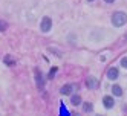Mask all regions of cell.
<instances>
[{
    "mask_svg": "<svg viewBox=\"0 0 127 116\" xmlns=\"http://www.w3.org/2000/svg\"><path fill=\"white\" fill-rule=\"evenodd\" d=\"M127 23V14L123 12V11H116L113 15H112V24L115 28H121Z\"/></svg>",
    "mask_w": 127,
    "mask_h": 116,
    "instance_id": "1",
    "label": "cell"
},
{
    "mask_svg": "<svg viewBox=\"0 0 127 116\" xmlns=\"http://www.w3.org/2000/svg\"><path fill=\"white\" fill-rule=\"evenodd\" d=\"M52 28V20H51V17H43V20L40 23V29L41 32H49Z\"/></svg>",
    "mask_w": 127,
    "mask_h": 116,
    "instance_id": "2",
    "label": "cell"
},
{
    "mask_svg": "<svg viewBox=\"0 0 127 116\" xmlns=\"http://www.w3.org/2000/svg\"><path fill=\"white\" fill-rule=\"evenodd\" d=\"M86 87L90 89V90H94V89L98 87V79L95 76H87L86 78Z\"/></svg>",
    "mask_w": 127,
    "mask_h": 116,
    "instance_id": "3",
    "label": "cell"
},
{
    "mask_svg": "<svg viewBox=\"0 0 127 116\" xmlns=\"http://www.w3.org/2000/svg\"><path fill=\"white\" fill-rule=\"evenodd\" d=\"M103 105H104V109H107V110H110L112 107L115 105V101H113V98L112 96H104L103 98Z\"/></svg>",
    "mask_w": 127,
    "mask_h": 116,
    "instance_id": "4",
    "label": "cell"
},
{
    "mask_svg": "<svg viewBox=\"0 0 127 116\" xmlns=\"http://www.w3.org/2000/svg\"><path fill=\"white\" fill-rule=\"evenodd\" d=\"M35 81H37L38 89L44 87V79H43V75H41V70H38V69H35Z\"/></svg>",
    "mask_w": 127,
    "mask_h": 116,
    "instance_id": "5",
    "label": "cell"
},
{
    "mask_svg": "<svg viewBox=\"0 0 127 116\" xmlns=\"http://www.w3.org/2000/svg\"><path fill=\"white\" fill-rule=\"evenodd\" d=\"M118 75H120V70H118L116 67H110V69H107V78H109V79L115 81V79L118 78Z\"/></svg>",
    "mask_w": 127,
    "mask_h": 116,
    "instance_id": "6",
    "label": "cell"
},
{
    "mask_svg": "<svg viewBox=\"0 0 127 116\" xmlns=\"http://www.w3.org/2000/svg\"><path fill=\"white\" fill-rule=\"evenodd\" d=\"M112 95L113 96H123V87L120 84H113L112 86Z\"/></svg>",
    "mask_w": 127,
    "mask_h": 116,
    "instance_id": "7",
    "label": "cell"
},
{
    "mask_svg": "<svg viewBox=\"0 0 127 116\" xmlns=\"http://www.w3.org/2000/svg\"><path fill=\"white\" fill-rule=\"evenodd\" d=\"M72 84H64L61 89H60V93L61 95H72Z\"/></svg>",
    "mask_w": 127,
    "mask_h": 116,
    "instance_id": "8",
    "label": "cell"
},
{
    "mask_svg": "<svg viewBox=\"0 0 127 116\" xmlns=\"http://www.w3.org/2000/svg\"><path fill=\"white\" fill-rule=\"evenodd\" d=\"M70 104L72 105H80L81 104V96L80 95H72L70 96Z\"/></svg>",
    "mask_w": 127,
    "mask_h": 116,
    "instance_id": "9",
    "label": "cell"
},
{
    "mask_svg": "<svg viewBox=\"0 0 127 116\" xmlns=\"http://www.w3.org/2000/svg\"><path fill=\"white\" fill-rule=\"evenodd\" d=\"M92 110H94V105L90 104V102H84V104H83V112H84V113H90Z\"/></svg>",
    "mask_w": 127,
    "mask_h": 116,
    "instance_id": "10",
    "label": "cell"
},
{
    "mask_svg": "<svg viewBox=\"0 0 127 116\" xmlns=\"http://www.w3.org/2000/svg\"><path fill=\"white\" fill-rule=\"evenodd\" d=\"M3 61H5V64H6V66H14V63H15L11 55H6V57L3 58Z\"/></svg>",
    "mask_w": 127,
    "mask_h": 116,
    "instance_id": "11",
    "label": "cell"
},
{
    "mask_svg": "<svg viewBox=\"0 0 127 116\" xmlns=\"http://www.w3.org/2000/svg\"><path fill=\"white\" fill-rule=\"evenodd\" d=\"M8 29V23L3 22V20H0V32H5Z\"/></svg>",
    "mask_w": 127,
    "mask_h": 116,
    "instance_id": "12",
    "label": "cell"
},
{
    "mask_svg": "<svg viewBox=\"0 0 127 116\" xmlns=\"http://www.w3.org/2000/svg\"><path fill=\"white\" fill-rule=\"evenodd\" d=\"M57 70H58V67H52V69H51V72H49V75H48V78H49V79H52L54 76H55Z\"/></svg>",
    "mask_w": 127,
    "mask_h": 116,
    "instance_id": "13",
    "label": "cell"
},
{
    "mask_svg": "<svg viewBox=\"0 0 127 116\" xmlns=\"http://www.w3.org/2000/svg\"><path fill=\"white\" fill-rule=\"evenodd\" d=\"M121 66H123L124 69H127V57H123V58H121Z\"/></svg>",
    "mask_w": 127,
    "mask_h": 116,
    "instance_id": "14",
    "label": "cell"
},
{
    "mask_svg": "<svg viewBox=\"0 0 127 116\" xmlns=\"http://www.w3.org/2000/svg\"><path fill=\"white\" fill-rule=\"evenodd\" d=\"M104 2H106V3H113L115 0H104Z\"/></svg>",
    "mask_w": 127,
    "mask_h": 116,
    "instance_id": "15",
    "label": "cell"
},
{
    "mask_svg": "<svg viewBox=\"0 0 127 116\" xmlns=\"http://www.w3.org/2000/svg\"><path fill=\"white\" fill-rule=\"evenodd\" d=\"M87 2H94V0H87Z\"/></svg>",
    "mask_w": 127,
    "mask_h": 116,
    "instance_id": "16",
    "label": "cell"
}]
</instances>
